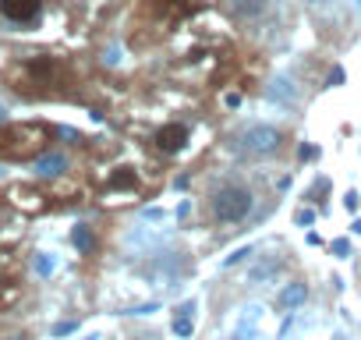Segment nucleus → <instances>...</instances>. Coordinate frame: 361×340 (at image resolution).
Here are the masks:
<instances>
[{
  "label": "nucleus",
  "mask_w": 361,
  "mask_h": 340,
  "mask_svg": "<svg viewBox=\"0 0 361 340\" xmlns=\"http://www.w3.org/2000/svg\"><path fill=\"white\" fill-rule=\"evenodd\" d=\"M213 213H216V220H224V224H238V220H245V217L252 213V192L241 188V185H227V188H220L216 199H213Z\"/></svg>",
  "instance_id": "1"
},
{
  "label": "nucleus",
  "mask_w": 361,
  "mask_h": 340,
  "mask_svg": "<svg viewBox=\"0 0 361 340\" xmlns=\"http://www.w3.org/2000/svg\"><path fill=\"white\" fill-rule=\"evenodd\" d=\"M0 142H8V145H0V152H8V156H32V152L43 149L47 131H43V128H32V124H25V128H8L4 135H0Z\"/></svg>",
  "instance_id": "2"
},
{
  "label": "nucleus",
  "mask_w": 361,
  "mask_h": 340,
  "mask_svg": "<svg viewBox=\"0 0 361 340\" xmlns=\"http://www.w3.org/2000/svg\"><path fill=\"white\" fill-rule=\"evenodd\" d=\"M188 138H192L188 124L170 121V124H163V128L156 131V149H159L163 156H173V152H180V149L188 145Z\"/></svg>",
  "instance_id": "3"
},
{
  "label": "nucleus",
  "mask_w": 361,
  "mask_h": 340,
  "mask_svg": "<svg viewBox=\"0 0 361 340\" xmlns=\"http://www.w3.org/2000/svg\"><path fill=\"white\" fill-rule=\"evenodd\" d=\"M43 11V0H0V15L11 22H36Z\"/></svg>",
  "instance_id": "4"
},
{
  "label": "nucleus",
  "mask_w": 361,
  "mask_h": 340,
  "mask_svg": "<svg viewBox=\"0 0 361 340\" xmlns=\"http://www.w3.org/2000/svg\"><path fill=\"white\" fill-rule=\"evenodd\" d=\"M245 145H248L252 152H269V149L280 145V135H276L273 128H252V131L245 135Z\"/></svg>",
  "instance_id": "5"
},
{
  "label": "nucleus",
  "mask_w": 361,
  "mask_h": 340,
  "mask_svg": "<svg viewBox=\"0 0 361 340\" xmlns=\"http://www.w3.org/2000/svg\"><path fill=\"white\" fill-rule=\"evenodd\" d=\"M106 185H110V188H121V192H135V188H138V174H135L131 166H117Z\"/></svg>",
  "instance_id": "6"
}]
</instances>
